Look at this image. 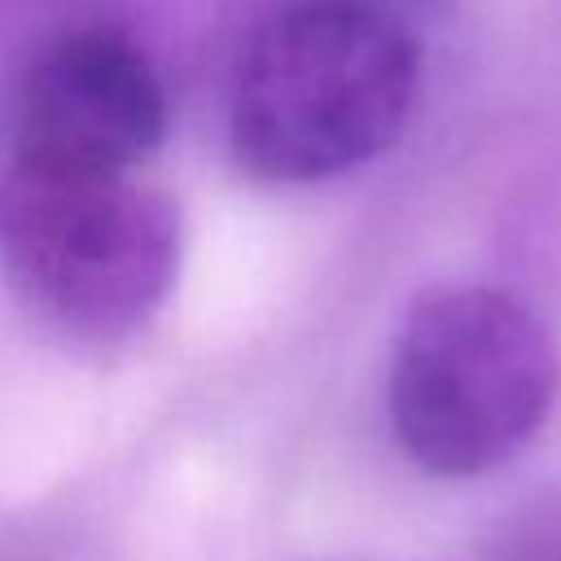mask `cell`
Here are the masks:
<instances>
[{"label":"cell","mask_w":561,"mask_h":561,"mask_svg":"<svg viewBox=\"0 0 561 561\" xmlns=\"http://www.w3.org/2000/svg\"><path fill=\"white\" fill-rule=\"evenodd\" d=\"M421 96V39L377 0H298L241 53L228 136L267 184H316L386 153Z\"/></svg>","instance_id":"6da1fadb"},{"label":"cell","mask_w":561,"mask_h":561,"mask_svg":"<svg viewBox=\"0 0 561 561\" xmlns=\"http://www.w3.org/2000/svg\"><path fill=\"white\" fill-rule=\"evenodd\" d=\"M561 394L548 324L508 289L443 280L394 333L386 412L403 456L434 478H486L539 438Z\"/></svg>","instance_id":"7a4b0ae2"},{"label":"cell","mask_w":561,"mask_h":561,"mask_svg":"<svg viewBox=\"0 0 561 561\" xmlns=\"http://www.w3.org/2000/svg\"><path fill=\"white\" fill-rule=\"evenodd\" d=\"M180 267L175 206L127 175H57L9 162L0 180V272L57 333H136Z\"/></svg>","instance_id":"3957f363"},{"label":"cell","mask_w":561,"mask_h":561,"mask_svg":"<svg viewBox=\"0 0 561 561\" xmlns=\"http://www.w3.org/2000/svg\"><path fill=\"white\" fill-rule=\"evenodd\" d=\"M167 136L153 61L110 26L57 35L18 92L13 162L57 175H127Z\"/></svg>","instance_id":"277c9868"}]
</instances>
